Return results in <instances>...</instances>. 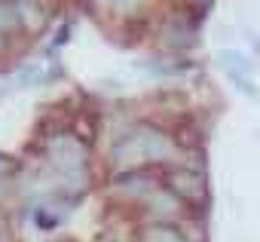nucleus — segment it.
Here are the masks:
<instances>
[{
    "label": "nucleus",
    "instance_id": "f257e3e1",
    "mask_svg": "<svg viewBox=\"0 0 260 242\" xmlns=\"http://www.w3.org/2000/svg\"><path fill=\"white\" fill-rule=\"evenodd\" d=\"M166 184H169V193H175L178 199L190 202V205H199L208 199V184H205V175L196 172V169H169L166 172Z\"/></svg>",
    "mask_w": 260,
    "mask_h": 242
},
{
    "label": "nucleus",
    "instance_id": "f03ea898",
    "mask_svg": "<svg viewBox=\"0 0 260 242\" xmlns=\"http://www.w3.org/2000/svg\"><path fill=\"white\" fill-rule=\"evenodd\" d=\"M49 157H52L55 169L64 172V175L80 178L83 169H86V147H83V141H77V138H71V135H58V138H52V144H49Z\"/></svg>",
    "mask_w": 260,
    "mask_h": 242
},
{
    "label": "nucleus",
    "instance_id": "7ed1b4c3",
    "mask_svg": "<svg viewBox=\"0 0 260 242\" xmlns=\"http://www.w3.org/2000/svg\"><path fill=\"white\" fill-rule=\"evenodd\" d=\"M132 135H135V141H138L141 157H144V160H150V163L169 160V157L175 154V141H172L162 129H156V126H138Z\"/></svg>",
    "mask_w": 260,
    "mask_h": 242
},
{
    "label": "nucleus",
    "instance_id": "20e7f679",
    "mask_svg": "<svg viewBox=\"0 0 260 242\" xmlns=\"http://www.w3.org/2000/svg\"><path fill=\"white\" fill-rule=\"evenodd\" d=\"M116 187L125 190L128 196H150L153 178H150L144 169H128V172H122V175L116 178Z\"/></svg>",
    "mask_w": 260,
    "mask_h": 242
},
{
    "label": "nucleus",
    "instance_id": "39448f33",
    "mask_svg": "<svg viewBox=\"0 0 260 242\" xmlns=\"http://www.w3.org/2000/svg\"><path fill=\"white\" fill-rule=\"evenodd\" d=\"M162 43H166L169 49H193V43H196V31H193V25L169 22V25H166V34H162Z\"/></svg>",
    "mask_w": 260,
    "mask_h": 242
},
{
    "label": "nucleus",
    "instance_id": "423d86ee",
    "mask_svg": "<svg viewBox=\"0 0 260 242\" xmlns=\"http://www.w3.org/2000/svg\"><path fill=\"white\" fill-rule=\"evenodd\" d=\"M217 65L223 68V71H236V74H245V77H251L254 71H257V65L248 58V52H242V49H217Z\"/></svg>",
    "mask_w": 260,
    "mask_h": 242
},
{
    "label": "nucleus",
    "instance_id": "0eeeda50",
    "mask_svg": "<svg viewBox=\"0 0 260 242\" xmlns=\"http://www.w3.org/2000/svg\"><path fill=\"white\" fill-rule=\"evenodd\" d=\"M141 242H187L181 230H175L166 221H153L141 230Z\"/></svg>",
    "mask_w": 260,
    "mask_h": 242
},
{
    "label": "nucleus",
    "instance_id": "6e6552de",
    "mask_svg": "<svg viewBox=\"0 0 260 242\" xmlns=\"http://www.w3.org/2000/svg\"><path fill=\"white\" fill-rule=\"evenodd\" d=\"M226 74V80L245 95V98H251V101H260V86L251 80V77H245V74H236V71H223Z\"/></svg>",
    "mask_w": 260,
    "mask_h": 242
},
{
    "label": "nucleus",
    "instance_id": "1a4fd4ad",
    "mask_svg": "<svg viewBox=\"0 0 260 242\" xmlns=\"http://www.w3.org/2000/svg\"><path fill=\"white\" fill-rule=\"evenodd\" d=\"M16 22H19L16 7H13V4H4V0H0V34L13 31V28H16Z\"/></svg>",
    "mask_w": 260,
    "mask_h": 242
},
{
    "label": "nucleus",
    "instance_id": "9d476101",
    "mask_svg": "<svg viewBox=\"0 0 260 242\" xmlns=\"http://www.w3.org/2000/svg\"><path fill=\"white\" fill-rule=\"evenodd\" d=\"M34 224H37V230H52V227L61 224V218L55 211H49V208H37L34 211Z\"/></svg>",
    "mask_w": 260,
    "mask_h": 242
},
{
    "label": "nucleus",
    "instance_id": "9b49d317",
    "mask_svg": "<svg viewBox=\"0 0 260 242\" xmlns=\"http://www.w3.org/2000/svg\"><path fill=\"white\" fill-rule=\"evenodd\" d=\"M19 169V163L13 160V157H7V154H0V178H7V175H13Z\"/></svg>",
    "mask_w": 260,
    "mask_h": 242
},
{
    "label": "nucleus",
    "instance_id": "f8f14e48",
    "mask_svg": "<svg viewBox=\"0 0 260 242\" xmlns=\"http://www.w3.org/2000/svg\"><path fill=\"white\" fill-rule=\"evenodd\" d=\"M113 4L119 7V10H132V7H138L141 0H113Z\"/></svg>",
    "mask_w": 260,
    "mask_h": 242
},
{
    "label": "nucleus",
    "instance_id": "ddd939ff",
    "mask_svg": "<svg viewBox=\"0 0 260 242\" xmlns=\"http://www.w3.org/2000/svg\"><path fill=\"white\" fill-rule=\"evenodd\" d=\"M187 4H193L196 10H208V7H211V0H187Z\"/></svg>",
    "mask_w": 260,
    "mask_h": 242
}]
</instances>
